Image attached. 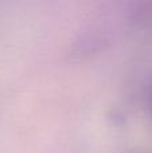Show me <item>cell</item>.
<instances>
[{
  "mask_svg": "<svg viewBox=\"0 0 152 153\" xmlns=\"http://www.w3.org/2000/svg\"><path fill=\"white\" fill-rule=\"evenodd\" d=\"M151 113H152V97H151Z\"/></svg>",
  "mask_w": 152,
  "mask_h": 153,
  "instance_id": "cell-1",
  "label": "cell"
}]
</instances>
